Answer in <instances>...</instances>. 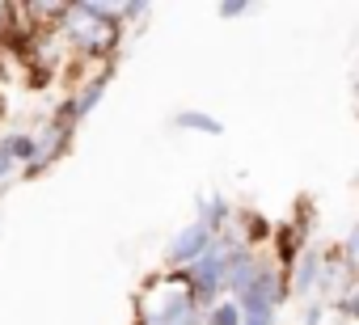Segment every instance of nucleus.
<instances>
[{
    "label": "nucleus",
    "instance_id": "obj_12",
    "mask_svg": "<svg viewBox=\"0 0 359 325\" xmlns=\"http://www.w3.org/2000/svg\"><path fill=\"white\" fill-rule=\"evenodd\" d=\"M334 312H338V317H351V321L359 317V283H355L342 300H334Z\"/></svg>",
    "mask_w": 359,
    "mask_h": 325
},
{
    "label": "nucleus",
    "instance_id": "obj_10",
    "mask_svg": "<svg viewBox=\"0 0 359 325\" xmlns=\"http://www.w3.org/2000/svg\"><path fill=\"white\" fill-rule=\"evenodd\" d=\"M203 325H241V308L233 296H220L212 308H203Z\"/></svg>",
    "mask_w": 359,
    "mask_h": 325
},
{
    "label": "nucleus",
    "instance_id": "obj_4",
    "mask_svg": "<svg viewBox=\"0 0 359 325\" xmlns=\"http://www.w3.org/2000/svg\"><path fill=\"white\" fill-rule=\"evenodd\" d=\"M212 241H216V233H208L199 220L187 224V228H177V233L169 237V245H165V266H169V270H187L195 258H203V254L212 249Z\"/></svg>",
    "mask_w": 359,
    "mask_h": 325
},
{
    "label": "nucleus",
    "instance_id": "obj_5",
    "mask_svg": "<svg viewBox=\"0 0 359 325\" xmlns=\"http://www.w3.org/2000/svg\"><path fill=\"white\" fill-rule=\"evenodd\" d=\"M72 127H64V123H47V127H39L34 131V156H30V170H26V178H39L47 165H55V160L72 148Z\"/></svg>",
    "mask_w": 359,
    "mask_h": 325
},
{
    "label": "nucleus",
    "instance_id": "obj_3",
    "mask_svg": "<svg viewBox=\"0 0 359 325\" xmlns=\"http://www.w3.org/2000/svg\"><path fill=\"white\" fill-rule=\"evenodd\" d=\"M177 275L187 279V287H191V296H195L199 308H212L224 296V249L212 241V249L203 258H195L187 270H177Z\"/></svg>",
    "mask_w": 359,
    "mask_h": 325
},
{
    "label": "nucleus",
    "instance_id": "obj_8",
    "mask_svg": "<svg viewBox=\"0 0 359 325\" xmlns=\"http://www.w3.org/2000/svg\"><path fill=\"white\" fill-rule=\"evenodd\" d=\"M195 212H199L195 220H199L208 233H216V237H220V233H229V228H233V216H237V212H233V203H229V199H220V195L199 199V203H195Z\"/></svg>",
    "mask_w": 359,
    "mask_h": 325
},
{
    "label": "nucleus",
    "instance_id": "obj_1",
    "mask_svg": "<svg viewBox=\"0 0 359 325\" xmlns=\"http://www.w3.org/2000/svg\"><path fill=\"white\" fill-rule=\"evenodd\" d=\"M55 34L64 39L68 55L76 60H93V64H110L123 26H118V5H102V0H85V5H68L64 22L55 26Z\"/></svg>",
    "mask_w": 359,
    "mask_h": 325
},
{
    "label": "nucleus",
    "instance_id": "obj_15",
    "mask_svg": "<svg viewBox=\"0 0 359 325\" xmlns=\"http://www.w3.org/2000/svg\"><path fill=\"white\" fill-rule=\"evenodd\" d=\"M355 97H359V72H355Z\"/></svg>",
    "mask_w": 359,
    "mask_h": 325
},
{
    "label": "nucleus",
    "instance_id": "obj_9",
    "mask_svg": "<svg viewBox=\"0 0 359 325\" xmlns=\"http://www.w3.org/2000/svg\"><path fill=\"white\" fill-rule=\"evenodd\" d=\"M173 127H182V131H203V135H224V123L203 114V110H177L173 114Z\"/></svg>",
    "mask_w": 359,
    "mask_h": 325
},
{
    "label": "nucleus",
    "instance_id": "obj_11",
    "mask_svg": "<svg viewBox=\"0 0 359 325\" xmlns=\"http://www.w3.org/2000/svg\"><path fill=\"white\" fill-rule=\"evenodd\" d=\"M338 258H342V262H346V266H351V270L359 275V224H355V228L346 233V241H342V249H338Z\"/></svg>",
    "mask_w": 359,
    "mask_h": 325
},
{
    "label": "nucleus",
    "instance_id": "obj_7",
    "mask_svg": "<svg viewBox=\"0 0 359 325\" xmlns=\"http://www.w3.org/2000/svg\"><path fill=\"white\" fill-rule=\"evenodd\" d=\"M271 241H275V266L287 270L300 258V249L309 245V233L300 224H283V228H271Z\"/></svg>",
    "mask_w": 359,
    "mask_h": 325
},
{
    "label": "nucleus",
    "instance_id": "obj_6",
    "mask_svg": "<svg viewBox=\"0 0 359 325\" xmlns=\"http://www.w3.org/2000/svg\"><path fill=\"white\" fill-rule=\"evenodd\" d=\"M321 249L304 245L300 258L283 270V283H287V296H317V283H321Z\"/></svg>",
    "mask_w": 359,
    "mask_h": 325
},
{
    "label": "nucleus",
    "instance_id": "obj_14",
    "mask_svg": "<svg viewBox=\"0 0 359 325\" xmlns=\"http://www.w3.org/2000/svg\"><path fill=\"white\" fill-rule=\"evenodd\" d=\"M245 13H250V5H245V0H237V5L229 0V5H220V18H245Z\"/></svg>",
    "mask_w": 359,
    "mask_h": 325
},
{
    "label": "nucleus",
    "instance_id": "obj_2",
    "mask_svg": "<svg viewBox=\"0 0 359 325\" xmlns=\"http://www.w3.org/2000/svg\"><path fill=\"white\" fill-rule=\"evenodd\" d=\"M135 325H203V308L195 304L187 279L177 270H161L144 283L135 300Z\"/></svg>",
    "mask_w": 359,
    "mask_h": 325
},
{
    "label": "nucleus",
    "instance_id": "obj_13",
    "mask_svg": "<svg viewBox=\"0 0 359 325\" xmlns=\"http://www.w3.org/2000/svg\"><path fill=\"white\" fill-rule=\"evenodd\" d=\"M325 300H309V308H304V317H300V325H321V317H325Z\"/></svg>",
    "mask_w": 359,
    "mask_h": 325
}]
</instances>
